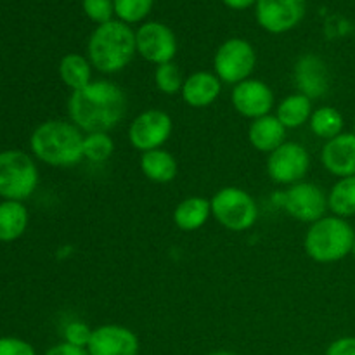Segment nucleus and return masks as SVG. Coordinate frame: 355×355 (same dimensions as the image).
Instances as JSON below:
<instances>
[{
    "label": "nucleus",
    "mask_w": 355,
    "mask_h": 355,
    "mask_svg": "<svg viewBox=\"0 0 355 355\" xmlns=\"http://www.w3.org/2000/svg\"><path fill=\"white\" fill-rule=\"evenodd\" d=\"M127 113L123 89L110 80H94L82 90L71 92L68 99L69 121L83 134L107 132L116 128Z\"/></svg>",
    "instance_id": "1"
},
{
    "label": "nucleus",
    "mask_w": 355,
    "mask_h": 355,
    "mask_svg": "<svg viewBox=\"0 0 355 355\" xmlns=\"http://www.w3.org/2000/svg\"><path fill=\"white\" fill-rule=\"evenodd\" d=\"M83 135L73 121L47 120L33 130L30 148L38 162L55 168H69L83 159Z\"/></svg>",
    "instance_id": "2"
},
{
    "label": "nucleus",
    "mask_w": 355,
    "mask_h": 355,
    "mask_svg": "<svg viewBox=\"0 0 355 355\" xmlns=\"http://www.w3.org/2000/svg\"><path fill=\"white\" fill-rule=\"evenodd\" d=\"M137 54L135 31L130 24L113 19L96 26L87 44V58L94 69L114 75L127 68Z\"/></svg>",
    "instance_id": "3"
},
{
    "label": "nucleus",
    "mask_w": 355,
    "mask_h": 355,
    "mask_svg": "<svg viewBox=\"0 0 355 355\" xmlns=\"http://www.w3.org/2000/svg\"><path fill=\"white\" fill-rule=\"evenodd\" d=\"M355 231L345 218L326 215L309 225L304 250L318 263H335L352 253Z\"/></svg>",
    "instance_id": "4"
},
{
    "label": "nucleus",
    "mask_w": 355,
    "mask_h": 355,
    "mask_svg": "<svg viewBox=\"0 0 355 355\" xmlns=\"http://www.w3.org/2000/svg\"><path fill=\"white\" fill-rule=\"evenodd\" d=\"M211 217L224 229L232 232H245L259 220V205L248 191L227 186L218 189L210 200Z\"/></svg>",
    "instance_id": "5"
},
{
    "label": "nucleus",
    "mask_w": 355,
    "mask_h": 355,
    "mask_svg": "<svg viewBox=\"0 0 355 355\" xmlns=\"http://www.w3.org/2000/svg\"><path fill=\"white\" fill-rule=\"evenodd\" d=\"M38 180V168L30 155L19 149L0 153V196L3 200H28L37 189Z\"/></svg>",
    "instance_id": "6"
},
{
    "label": "nucleus",
    "mask_w": 355,
    "mask_h": 355,
    "mask_svg": "<svg viewBox=\"0 0 355 355\" xmlns=\"http://www.w3.org/2000/svg\"><path fill=\"white\" fill-rule=\"evenodd\" d=\"M257 66V52L245 38H229L214 55V73L222 83L238 85L252 78Z\"/></svg>",
    "instance_id": "7"
},
{
    "label": "nucleus",
    "mask_w": 355,
    "mask_h": 355,
    "mask_svg": "<svg viewBox=\"0 0 355 355\" xmlns=\"http://www.w3.org/2000/svg\"><path fill=\"white\" fill-rule=\"evenodd\" d=\"M311 170V155L300 142L286 141L267 158V175L279 186L302 182Z\"/></svg>",
    "instance_id": "8"
},
{
    "label": "nucleus",
    "mask_w": 355,
    "mask_h": 355,
    "mask_svg": "<svg viewBox=\"0 0 355 355\" xmlns=\"http://www.w3.org/2000/svg\"><path fill=\"white\" fill-rule=\"evenodd\" d=\"M173 130V121L166 111L151 107L139 113L128 127V141L135 151L148 153L163 148Z\"/></svg>",
    "instance_id": "9"
},
{
    "label": "nucleus",
    "mask_w": 355,
    "mask_h": 355,
    "mask_svg": "<svg viewBox=\"0 0 355 355\" xmlns=\"http://www.w3.org/2000/svg\"><path fill=\"white\" fill-rule=\"evenodd\" d=\"M135 45H137V54L156 66L173 62L179 51L177 37L172 28L159 21L142 23L135 31Z\"/></svg>",
    "instance_id": "10"
},
{
    "label": "nucleus",
    "mask_w": 355,
    "mask_h": 355,
    "mask_svg": "<svg viewBox=\"0 0 355 355\" xmlns=\"http://www.w3.org/2000/svg\"><path fill=\"white\" fill-rule=\"evenodd\" d=\"M283 207L290 217L304 224H314L319 218L326 217L328 210V194L312 182L295 184L288 187L283 196Z\"/></svg>",
    "instance_id": "11"
},
{
    "label": "nucleus",
    "mask_w": 355,
    "mask_h": 355,
    "mask_svg": "<svg viewBox=\"0 0 355 355\" xmlns=\"http://www.w3.org/2000/svg\"><path fill=\"white\" fill-rule=\"evenodd\" d=\"M305 9V0H257L255 17L267 33L281 35L302 23Z\"/></svg>",
    "instance_id": "12"
},
{
    "label": "nucleus",
    "mask_w": 355,
    "mask_h": 355,
    "mask_svg": "<svg viewBox=\"0 0 355 355\" xmlns=\"http://www.w3.org/2000/svg\"><path fill=\"white\" fill-rule=\"evenodd\" d=\"M231 103L241 116L257 120L270 114L276 104L272 89L266 82L257 78H248L234 85L231 92Z\"/></svg>",
    "instance_id": "13"
},
{
    "label": "nucleus",
    "mask_w": 355,
    "mask_h": 355,
    "mask_svg": "<svg viewBox=\"0 0 355 355\" xmlns=\"http://www.w3.org/2000/svg\"><path fill=\"white\" fill-rule=\"evenodd\" d=\"M87 352L89 355H139L141 342L127 326L103 324L94 328Z\"/></svg>",
    "instance_id": "14"
},
{
    "label": "nucleus",
    "mask_w": 355,
    "mask_h": 355,
    "mask_svg": "<svg viewBox=\"0 0 355 355\" xmlns=\"http://www.w3.org/2000/svg\"><path fill=\"white\" fill-rule=\"evenodd\" d=\"M295 85L309 99H321L329 90L328 66L319 55L305 54L295 64Z\"/></svg>",
    "instance_id": "15"
},
{
    "label": "nucleus",
    "mask_w": 355,
    "mask_h": 355,
    "mask_svg": "<svg viewBox=\"0 0 355 355\" xmlns=\"http://www.w3.org/2000/svg\"><path fill=\"white\" fill-rule=\"evenodd\" d=\"M321 163L331 175L345 179L355 175V134H340L326 141L321 151Z\"/></svg>",
    "instance_id": "16"
},
{
    "label": "nucleus",
    "mask_w": 355,
    "mask_h": 355,
    "mask_svg": "<svg viewBox=\"0 0 355 355\" xmlns=\"http://www.w3.org/2000/svg\"><path fill=\"white\" fill-rule=\"evenodd\" d=\"M222 92V82L214 71H194L184 80L180 96L189 107L203 110L211 106Z\"/></svg>",
    "instance_id": "17"
},
{
    "label": "nucleus",
    "mask_w": 355,
    "mask_h": 355,
    "mask_svg": "<svg viewBox=\"0 0 355 355\" xmlns=\"http://www.w3.org/2000/svg\"><path fill=\"white\" fill-rule=\"evenodd\" d=\"M286 128L276 118V114L257 118L248 127V142L253 149L270 155L286 142Z\"/></svg>",
    "instance_id": "18"
},
{
    "label": "nucleus",
    "mask_w": 355,
    "mask_h": 355,
    "mask_svg": "<svg viewBox=\"0 0 355 355\" xmlns=\"http://www.w3.org/2000/svg\"><path fill=\"white\" fill-rule=\"evenodd\" d=\"M139 166H141L142 175L155 184L173 182L179 173V163L175 156L163 148L142 153Z\"/></svg>",
    "instance_id": "19"
},
{
    "label": "nucleus",
    "mask_w": 355,
    "mask_h": 355,
    "mask_svg": "<svg viewBox=\"0 0 355 355\" xmlns=\"http://www.w3.org/2000/svg\"><path fill=\"white\" fill-rule=\"evenodd\" d=\"M210 217L211 203L203 196L186 198L173 210V224L184 232L198 231L207 224Z\"/></svg>",
    "instance_id": "20"
},
{
    "label": "nucleus",
    "mask_w": 355,
    "mask_h": 355,
    "mask_svg": "<svg viewBox=\"0 0 355 355\" xmlns=\"http://www.w3.org/2000/svg\"><path fill=\"white\" fill-rule=\"evenodd\" d=\"M92 73L94 66L90 64L89 58L76 54V52L62 55V59L59 61V78L71 92L85 89L89 83H92Z\"/></svg>",
    "instance_id": "21"
},
{
    "label": "nucleus",
    "mask_w": 355,
    "mask_h": 355,
    "mask_svg": "<svg viewBox=\"0 0 355 355\" xmlns=\"http://www.w3.org/2000/svg\"><path fill=\"white\" fill-rule=\"evenodd\" d=\"M312 99H309L304 94L297 92L286 96L276 107V118L284 125L286 130H295V128L304 127L309 123L312 116Z\"/></svg>",
    "instance_id": "22"
},
{
    "label": "nucleus",
    "mask_w": 355,
    "mask_h": 355,
    "mask_svg": "<svg viewBox=\"0 0 355 355\" xmlns=\"http://www.w3.org/2000/svg\"><path fill=\"white\" fill-rule=\"evenodd\" d=\"M28 210L23 201L3 200L0 203V241L19 239L28 227Z\"/></svg>",
    "instance_id": "23"
},
{
    "label": "nucleus",
    "mask_w": 355,
    "mask_h": 355,
    "mask_svg": "<svg viewBox=\"0 0 355 355\" xmlns=\"http://www.w3.org/2000/svg\"><path fill=\"white\" fill-rule=\"evenodd\" d=\"M309 127H311V132L315 137L331 141V139L343 134V116L336 107L321 106L312 111Z\"/></svg>",
    "instance_id": "24"
},
{
    "label": "nucleus",
    "mask_w": 355,
    "mask_h": 355,
    "mask_svg": "<svg viewBox=\"0 0 355 355\" xmlns=\"http://www.w3.org/2000/svg\"><path fill=\"white\" fill-rule=\"evenodd\" d=\"M328 210L340 218L355 215V175L340 179L331 187L328 193Z\"/></svg>",
    "instance_id": "25"
},
{
    "label": "nucleus",
    "mask_w": 355,
    "mask_h": 355,
    "mask_svg": "<svg viewBox=\"0 0 355 355\" xmlns=\"http://www.w3.org/2000/svg\"><path fill=\"white\" fill-rule=\"evenodd\" d=\"M114 141L110 137L107 132H94V134L83 135V159L103 165L113 156Z\"/></svg>",
    "instance_id": "26"
},
{
    "label": "nucleus",
    "mask_w": 355,
    "mask_h": 355,
    "mask_svg": "<svg viewBox=\"0 0 355 355\" xmlns=\"http://www.w3.org/2000/svg\"><path fill=\"white\" fill-rule=\"evenodd\" d=\"M114 16L125 24H135L144 21L151 12L155 0H113Z\"/></svg>",
    "instance_id": "27"
},
{
    "label": "nucleus",
    "mask_w": 355,
    "mask_h": 355,
    "mask_svg": "<svg viewBox=\"0 0 355 355\" xmlns=\"http://www.w3.org/2000/svg\"><path fill=\"white\" fill-rule=\"evenodd\" d=\"M182 71L175 62H165V64L156 66L155 69V85L165 96H177L180 94L184 85Z\"/></svg>",
    "instance_id": "28"
},
{
    "label": "nucleus",
    "mask_w": 355,
    "mask_h": 355,
    "mask_svg": "<svg viewBox=\"0 0 355 355\" xmlns=\"http://www.w3.org/2000/svg\"><path fill=\"white\" fill-rule=\"evenodd\" d=\"M82 7L85 16L97 26L113 21L114 3L113 0H82Z\"/></svg>",
    "instance_id": "29"
},
{
    "label": "nucleus",
    "mask_w": 355,
    "mask_h": 355,
    "mask_svg": "<svg viewBox=\"0 0 355 355\" xmlns=\"http://www.w3.org/2000/svg\"><path fill=\"white\" fill-rule=\"evenodd\" d=\"M92 331L94 329L90 328L87 322L75 319V321H69L68 324L64 326V329H62V336H64V342L69 343V345L80 347V349H87L90 338H92Z\"/></svg>",
    "instance_id": "30"
},
{
    "label": "nucleus",
    "mask_w": 355,
    "mask_h": 355,
    "mask_svg": "<svg viewBox=\"0 0 355 355\" xmlns=\"http://www.w3.org/2000/svg\"><path fill=\"white\" fill-rule=\"evenodd\" d=\"M0 355H37L33 345L21 338L6 336L0 338Z\"/></svg>",
    "instance_id": "31"
},
{
    "label": "nucleus",
    "mask_w": 355,
    "mask_h": 355,
    "mask_svg": "<svg viewBox=\"0 0 355 355\" xmlns=\"http://www.w3.org/2000/svg\"><path fill=\"white\" fill-rule=\"evenodd\" d=\"M324 355H355V336H343L335 340L326 349Z\"/></svg>",
    "instance_id": "32"
},
{
    "label": "nucleus",
    "mask_w": 355,
    "mask_h": 355,
    "mask_svg": "<svg viewBox=\"0 0 355 355\" xmlns=\"http://www.w3.org/2000/svg\"><path fill=\"white\" fill-rule=\"evenodd\" d=\"M44 355H89V352H87V349H80V347H73L69 343L61 342L51 347Z\"/></svg>",
    "instance_id": "33"
},
{
    "label": "nucleus",
    "mask_w": 355,
    "mask_h": 355,
    "mask_svg": "<svg viewBox=\"0 0 355 355\" xmlns=\"http://www.w3.org/2000/svg\"><path fill=\"white\" fill-rule=\"evenodd\" d=\"M229 9H234V10H245L248 7L255 6L257 0H222Z\"/></svg>",
    "instance_id": "34"
},
{
    "label": "nucleus",
    "mask_w": 355,
    "mask_h": 355,
    "mask_svg": "<svg viewBox=\"0 0 355 355\" xmlns=\"http://www.w3.org/2000/svg\"><path fill=\"white\" fill-rule=\"evenodd\" d=\"M207 355H238L234 352H229V350H214V352L207 354Z\"/></svg>",
    "instance_id": "35"
},
{
    "label": "nucleus",
    "mask_w": 355,
    "mask_h": 355,
    "mask_svg": "<svg viewBox=\"0 0 355 355\" xmlns=\"http://www.w3.org/2000/svg\"><path fill=\"white\" fill-rule=\"evenodd\" d=\"M352 255L355 257V241H354V248H352Z\"/></svg>",
    "instance_id": "36"
},
{
    "label": "nucleus",
    "mask_w": 355,
    "mask_h": 355,
    "mask_svg": "<svg viewBox=\"0 0 355 355\" xmlns=\"http://www.w3.org/2000/svg\"><path fill=\"white\" fill-rule=\"evenodd\" d=\"M354 134H355V121H354Z\"/></svg>",
    "instance_id": "37"
},
{
    "label": "nucleus",
    "mask_w": 355,
    "mask_h": 355,
    "mask_svg": "<svg viewBox=\"0 0 355 355\" xmlns=\"http://www.w3.org/2000/svg\"><path fill=\"white\" fill-rule=\"evenodd\" d=\"M305 355H311V354H305Z\"/></svg>",
    "instance_id": "38"
}]
</instances>
